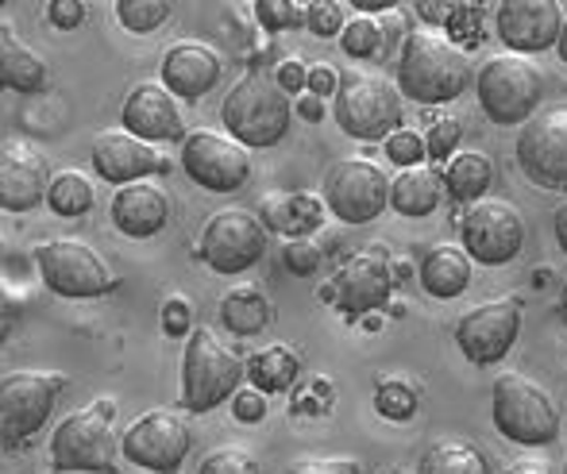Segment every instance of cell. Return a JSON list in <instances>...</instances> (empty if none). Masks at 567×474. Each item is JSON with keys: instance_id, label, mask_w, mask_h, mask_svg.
Segmentation results:
<instances>
[{"instance_id": "obj_7", "label": "cell", "mask_w": 567, "mask_h": 474, "mask_svg": "<svg viewBox=\"0 0 567 474\" xmlns=\"http://www.w3.org/2000/svg\"><path fill=\"white\" fill-rule=\"evenodd\" d=\"M494 429L506 440L525 447L553 444L560 436V409L548 398L545 385L525 374H502L494 382Z\"/></svg>"}, {"instance_id": "obj_9", "label": "cell", "mask_w": 567, "mask_h": 474, "mask_svg": "<svg viewBox=\"0 0 567 474\" xmlns=\"http://www.w3.org/2000/svg\"><path fill=\"white\" fill-rule=\"evenodd\" d=\"M35 267L47 289L70 297V301H85V297H101L116 289L113 270L82 239H47V244H39Z\"/></svg>"}, {"instance_id": "obj_5", "label": "cell", "mask_w": 567, "mask_h": 474, "mask_svg": "<svg viewBox=\"0 0 567 474\" xmlns=\"http://www.w3.org/2000/svg\"><path fill=\"white\" fill-rule=\"evenodd\" d=\"M116 401L101 398L97 405L78 409V413L62 416V424L51 436V463L54 471H82V474H116L120 444L113 432Z\"/></svg>"}, {"instance_id": "obj_39", "label": "cell", "mask_w": 567, "mask_h": 474, "mask_svg": "<svg viewBox=\"0 0 567 474\" xmlns=\"http://www.w3.org/2000/svg\"><path fill=\"white\" fill-rule=\"evenodd\" d=\"M255 20L267 31L306 28V12L298 8V0H255Z\"/></svg>"}, {"instance_id": "obj_20", "label": "cell", "mask_w": 567, "mask_h": 474, "mask_svg": "<svg viewBox=\"0 0 567 474\" xmlns=\"http://www.w3.org/2000/svg\"><path fill=\"white\" fill-rule=\"evenodd\" d=\"M127 132H135L147 143H174L182 140L186 124H182L178 96L166 90L163 82H140L132 93L124 96V109H120Z\"/></svg>"}, {"instance_id": "obj_21", "label": "cell", "mask_w": 567, "mask_h": 474, "mask_svg": "<svg viewBox=\"0 0 567 474\" xmlns=\"http://www.w3.org/2000/svg\"><path fill=\"white\" fill-rule=\"evenodd\" d=\"M51 174L35 147L28 143H4L0 151V208L8 213H31L39 200H47Z\"/></svg>"}, {"instance_id": "obj_24", "label": "cell", "mask_w": 567, "mask_h": 474, "mask_svg": "<svg viewBox=\"0 0 567 474\" xmlns=\"http://www.w3.org/2000/svg\"><path fill=\"white\" fill-rule=\"evenodd\" d=\"M324 208L329 200L317 197V193H270L262 197L259 216L267 224V231H278V236H309L313 228H321Z\"/></svg>"}, {"instance_id": "obj_4", "label": "cell", "mask_w": 567, "mask_h": 474, "mask_svg": "<svg viewBox=\"0 0 567 474\" xmlns=\"http://www.w3.org/2000/svg\"><path fill=\"white\" fill-rule=\"evenodd\" d=\"M475 93H478V109L486 112L491 124L514 127L540 112L545 74L537 70V62H529V54H517V51L494 54L475 74Z\"/></svg>"}, {"instance_id": "obj_25", "label": "cell", "mask_w": 567, "mask_h": 474, "mask_svg": "<svg viewBox=\"0 0 567 474\" xmlns=\"http://www.w3.org/2000/svg\"><path fill=\"white\" fill-rule=\"evenodd\" d=\"M471 255L467 247H455V244H441L421 259V289L436 301H452V297L467 293L471 286Z\"/></svg>"}, {"instance_id": "obj_14", "label": "cell", "mask_w": 567, "mask_h": 474, "mask_svg": "<svg viewBox=\"0 0 567 474\" xmlns=\"http://www.w3.org/2000/svg\"><path fill=\"white\" fill-rule=\"evenodd\" d=\"M182 171L194 186L209 193H236L251 178V155L236 135L189 132L182 140Z\"/></svg>"}, {"instance_id": "obj_37", "label": "cell", "mask_w": 567, "mask_h": 474, "mask_svg": "<svg viewBox=\"0 0 567 474\" xmlns=\"http://www.w3.org/2000/svg\"><path fill=\"white\" fill-rule=\"evenodd\" d=\"M463 140V124L455 116H433V124H429V135H425V147H429V163H449L455 155V147H460Z\"/></svg>"}, {"instance_id": "obj_11", "label": "cell", "mask_w": 567, "mask_h": 474, "mask_svg": "<svg viewBox=\"0 0 567 474\" xmlns=\"http://www.w3.org/2000/svg\"><path fill=\"white\" fill-rule=\"evenodd\" d=\"M390 189L394 178H386L382 166L371 158H343L324 178V200L329 213L343 224H371L390 208Z\"/></svg>"}, {"instance_id": "obj_3", "label": "cell", "mask_w": 567, "mask_h": 474, "mask_svg": "<svg viewBox=\"0 0 567 474\" xmlns=\"http://www.w3.org/2000/svg\"><path fill=\"white\" fill-rule=\"evenodd\" d=\"M290 93L278 85V78H267L259 70L239 78L220 104V124L244 147H275L290 132Z\"/></svg>"}, {"instance_id": "obj_28", "label": "cell", "mask_w": 567, "mask_h": 474, "mask_svg": "<svg viewBox=\"0 0 567 474\" xmlns=\"http://www.w3.org/2000/svg\"><path fill=\"white\" fill-rule=\"evenodd\" d=\"M444 186H449L452 200H467V205H475V200L486 197V189L494 186V163L491 155H483V151H463V155H452L449 166H444Z\"/></svg>"}, {"instance_id": "obj_17", "label": "cell", "mask_w": 567, "mask_h": 474, "mask_svg": "<svg viewBox=\"0 0 567 474\" xmlns=\"http://www.w3.org/2000/svg\"><path fill=\"white\" fill-rule=\"evenodd\" d=\"M517 332H522V301L517 297H494V301H483L471 312H463V320L455 324V343H460L467 363L494 367L514 348Z\"/></svg>"}, {"instance_id": "obj_40", "label": "cell", "mask_w": 567, "mask_h": 474, "mask_svg": "<svg viewBox=\"0 0 567 474\" xmlns=\"http://www.w3.org/2000/svg\"><path fill=\"white\" fill-rule=\"evenodd\" d=\"M306 28L313 31L317 39H337L348 20L340 12V0H309L306 4Z\"/></svg>"}, {"instance_id": "obj_46", "label": "cell", "mask_w": 567, "mask_h": 474, "mask_svg": "<svg viewBox=\"0 0 567 474\" xmlns=\"http://www.w3.org/2000/svg\"><path fill=\"white\" fill-rule=\"evenodd\" d=\"M278 85H282L286 93L309 90V66L301 59H286L282 66H278Z\"/></svg>"}, {"instance_id": "obj_50", "label": "cell", "mask_w": 567, "mask_h": 474, "mask_svg": "<svg viewBox=\"0 0 567 474\" xmlns=\"http://www.w3.org/2000/svg\"><path fill=\"white\" fill-rule=\"evenodd\" d=\"M298 116L301 120H309V124H317V120H324V96H317V93H306L298 101Z\"/></svg>"}, {"instance_id": "obj_52", "label": "cell", "mask_w": 567, "mask_h": 474, "mask_svg": "<svg viewBox=\"0 0 567 474\" xmlns=\"http://www.w3.org/2000/svg\"><path fill=\"white\" fill-rule=\"evenodd\" d=\"M553 224H556V244H560L564 255H567V200H564V205H556Z\"/></svg>"}, {"instance_id": "obj_51", "label": "cell", "mask_w": 567, "mask_h": 474, "mask_svg": "<svg viewBox=\"0 0 567 474\" xmlns=\"http://www.w3.org/2000/svg\"><path fill=\"white\" fill-rule=\"evenodd\" d=\"M351 8H359L363 16H379V12H390V8H398L402 0H348Z\"/></svg>"}, {"instance_id": "obj_12", "label": "cell", "mask_w": 567, "mask_h": 474, "mask_svg": "<svg viewBox=\"0 0 567 474\" xmlns=\"http://www.w3.org/2000/svg\"><path fill=\"white\" fill-rule=\"evenodd\" d=\"M463 247L483 267H506L525 247V220L509 200L483 197L463 213L460 220Z\"/></svg>"}, {"instance_id": "obj_54", "label": "cell", "mask_w": 567, "mask_h": 474, "mask_svg": "<svg viewBox=\"0 0 567 474\" xmlns=\"http://www.w3.org/2000/svg\"><path fill=\"white\" fill-rule=\"evenodd\" d=\"M560 317H564V328H567V289H564V301H560Z\"/></svg>"}, {"instance_id": "obj_48", "label": "cell", "mask_w": 567, "mask_h": 474, "mask_svg": "<svg viewBox=\"0 0 567 474\" xmlns=\"http://www.w3.org/2000/svg\"><path fill=\"white\" fill-rule=\"evenodd\" d=\"M340 90V78L332 74L329 66H313L309 70V93H317V96H337Z\"/></svg>"}, {"instance_id": "obj_35", "label": "cell", "mask_w": 567, "mask_h": 474, "mask_svg": "<svg viewBox=\"0 0 567 474\" xmlns=\"http://www.w3.org/2000/svg\"><path fill=\"white\" fill-rule=\"evenodd\" d=\"M174 0H116V20L132 35H151L171 20Z\"/></svg>"}, {"instance_id": "obj_15", "label": "cell", "mask_w": 567, "mask_h": 474, "mask_svg": "<svg viewBox=\"0 0 567 474\" xmlns=\"http://www.w3.org/2000/svg\"><path fill=\"white\" fill-rule=\"evenodd\" d=\"M517 166L540 189H567V104L540 109L522 124Z\"/></svg>"}, {"instance_id": "obj_16", "label": "cell", "mask_w": 567, "mask_h": 474, "mask_svg": "<svg viewBox=\"0 0 567 474\" xmlns=\"http://www.w3.org/2000/svg\"><path fill=\"white\" fill-rule=\"evenodd\" d=\"M267 251V224L247 208H220L202 231V259L217 275H244Z\"/></svg>"}, {"instance_id": "obj_10", "label": "cell", "mask_w": 567, "mask_h": 474, "mask_svg": "<svg viewBox=\"0 0 567 474\" xmlns=\"http://www.w3.org/2000/svg\"><path fill=\"white\" fill-rule=\"evenodd\" d=\"M62 374H35V371H8L0 379V436L8 447H20L51 421L54 401L66 390Z\"/></svg>"}, {"instance_id": "obj_30", "label": "cell", "mask_w": 567, "mask_h": 474, "mask_svg": "<svg viewBox=\"0 0 567 474\" xmlns=\"http://www.w3.org/2000/svg\"><path fill=\"white\" fill-rule=\"evenodd\" d=\"M298 374H301V359L286 343H270V348L255 351L247 359V379H251V385H259L262 393H286L298 382Z\"/></svg>"}, {"instance_id": "obj_6", "label": "cell", "mask_w": 567, "mask_h": 474, "mask_svg": "<svg viewBox=\"0 0 567 474\" xmlns=\"http://www.w3.org/2000/svg\"><path fill=\"white\" fill-rule=\"evenodd\" d=\"M402 96L398 82L382 74H348L337 90L332 116L340 132L359 143L390 140L402 124Z\"/></svg>"}, {"instance_id": "obj_2", "label": "cell", "mask_w": 567, "mask_h": 474, "mask_svg": "<svg viewBox=\"0 0 567 474\" xmlns=\"http://www.w3.org/2000/svg\"><path fill=\"white\" fill-rule=\"evenodd\" d=\"M244 379V356L220 340L213 328L202 324L186 336V356H182V405H186V413H213L220 401L236 398Z\"/></svg>"}, {"instance_id": "obj_8", "label": "cell", "mask_w": 567, "mask_h": 474, "mask_svg": "<svg viewBox=\"0 0 567 474\" xmlns=\"http://www.w3.org/2000/svg\"><path fill=\"white\" fill-rule=\"evenodd\" d=\"M394 262L382 244H371L367 251H355L343 259L332 275L329 286H321V301H332L348 317H367V312L390 309V293H394Z\"/></svg>"}, {"instance_id": "obj_26", "label": "cell", "mask_w": 567, "mask_h": 474, "mask_svg": "<svg viewBox=\"0 0 567 474\" xmlns=\"http://www.w3.org/2000/svg\"><path fill=\"white\" fill-rule=\"evenodd\" d=\"M0 85L16 93H39L47 85V62L16 39V28H0Z\"/></svg>"}, {"instance_id": "obj_18", "label": "cell", "mask_w": 567, "mask_h": 474, "mask_svg": "<svg viewBox=\"0 0 567 474\" xmlns=\"http://www.w3.org/2000/svg\"><path fill=\"white\" fill-rule=\"evenodd\" d=\"M564 20L560 0H498L494 35L517 54H540L560 43Z\"/></svg>"}, {"instance_id": "obj_22", "label": "cell", "mask_w": 567, "mask_h": 474, "mask_svg": "<svg viewBox=\"0 0 567 474\" xmlns=\"http://www.w3.org/2000/svg\"><path fill=\"white\" fill-rule=\"evenodd\" d=\"M113 228L127 239H151L171 220V197L155 182H127L113 193Z\"/></svg>"}, {"instance_id": "obj_56", "label": "cell", "mask_w": 567, "mask_h": 474, "mask_svg": "<svg viewBox=\"0 0 567 474\" xmlns=\"http://www.w3.org/2000/svg\"><path fill=\"white\" fill-rule=\"evenodd\" d=\"M564 474H567V471H564Z\"/></svg>"}, {"instance_id": "obj_53", "label": "cell", "mask_w": 567, "mask_h": 474, "mask_svg": "<svg viewBox=\"0 0 567 474\" xmlns=\"http://www.w3.org/2000/svg\"><path fill=\"white\" fill-rule=\"evenodd\" d=\"M556 51H560V62H567V20H564V31H560V43H556Z\"/></svg>"}, {"instance_id": "obj_33", "label": "cell", "mask_w": 567, "mask_h": 474, "mask_svg": "<svg viewBox=\"0 0 567 474\" xmlns=\"http://www.w3.org/2000/svg\"><path fill=\"white\" fill-rule=\"evenodd\" d=\"M483 23H486V0H449V20H444V31H449L463 51H471V47L483 43V35H486Z\"/></svg>"}, {"instance_id": "obj_44", "label": "cell", "mask_w": 567, "mask_h": 474, "mask_svg": "<svg viewBox=\"0 0 567 474\" xmlns=\"http://www.w3.org/2000/svg\"><path fill=\"white\" fill-rule=\"evenodd\" d=\"M47 20L59 31H74L85 23V0H47Z\"/></svg>"}, {"instance_id": "obj_36", "label": "cell", "mask_w": 567, "mask_h": 474, "mask_svg": "<svg viewBox=\"0 0 567 474\" xmlns=\"http://www.w3.org/2000/svg\"><path fill=\"white\" fill-rule=\"evenodd\" d=\"M340 47L348 59H379V51H382L379 20L359 12L355 20H348V28L340 31Z\"/></svg>"}, {"instance_id": "obj_29", "label": "cell", "mask_w": 567, "mask_h": 474, "mask_svg": "<svg viewBox=\"0 0 567 474\" xmlns=\"http://www.w3.org/2000/svg\"><path fill=\"white\" fill-rule=\"evenodd\" d=\"M220 324L231 336H259L270 324V301L262 289L255 286H236L220 297Z\"/></svg>"}, {"instance_id": "obj_31", "label": "cell", "mask_w": 567, "mask_h": 474, "mask_svg": "<svg viewBox=\"0 0 567 474\" xmlns=\"http://www.w3.org/2000/svg\"><path fill=\"white\" fill-rule=\"evenodd\" d=\"M417 474H491V463L471 440H436L421 455Z\"/></svg>"}, {"instance_id": "obj_45", "label": "cell", "mask_w": 567, "mask_h": 474, "mask_svg": "<svg viewBox=\"0 0 567 474\" xmlns=\"http://www.w3.org/2000/svg\"><path fill=\"white\" fill-rule=\"evenodd\" d=\"M231 413H236V421L244 424H255L267 416V393L255 385V390H239L236 398H231Z\"/></svg>"}, {"instance_id": "obj_49", "label": "cell", "mask_w": 567, "mask_h": 474, "mask_svg": "<svg viewBox=\"0 0 567 474\" xmlns=\"http://www.w3.org/2000/svg\"><path fill=\"white\" fill-rule=\"evenodd\" d=\"M502 474H556V467L540 455H529V460H514Z\"/></svg>"}, {"instance_id": "obj_1", "label": "cell", "mask_w": 567, "mask_h": 474, "mask_svg": "<svg viewBox=\"0 0 567 474\" xmlns=\"http://www.w3.org/2000/svg\"><path fill=\"white\" fill-rule=\"evenodd\" d=\"M471 85V62L452 35L410 31L398 54V90L417 104H449Z\"/></svg>"}, {"instance_id": "obj_27", "label": "cell", "mask_w": 567, "mask_h": 474, "mask_svg": "<svg viewBox=\"0 0 567 474\" xmlns=\"http://www.w3.org/2000/svg\"><path fill=\"white\" fill-rule=\"evenodd\" d=\"M441 205V174L433 166H402L390 189V208L398 216H429Z\"/></svg>"}, {"instance_id": "obj_34", "label": "cell", "mask_w": 567, "mask_h": 474, "mask_svg": "<svg viewBox=\"0 0 567 474\" xmlns=\"http://www.w3.org/2000/svg\"><path fill=\"white\" fill-rule=\"evenodd\" d=\"M421 405V393L417 385L410 379H382L379 390H374V409H379V416H386V421H410L413 413H417Z\"/></svg>"}, {"instance_id": "obj_23", "label": "cell", "mask_w": 567, "mask_h": 474, "mask_svg": "<svg viewBox=\"0 0 567 474\" xmlns=\"http://www.w3.org/2000/svg\"><path fill=\"white\" fill-rule=\"evenodd\" d=\"M220 82V54L205 43H174L163 54V85L178 101H202Z\"/></svg>"}, {"instance_id": "obj_32", "label": "cell", "mask_w": 567, "mask_h": 474, "mask_svg": "<svg viewBox=\"0 0 567 474\" xmlns=\"http://www.w3.org/2000/svg\"><path fill=\"white\" fill-rule=\"evenodd\" d=\"M97 200L93 193V182L85 178L82 171H62L51 178V189H47V205H51L54 216H66V220H78L85 216Z\"/></svg>"}, {"instance_id": "obj_13", "label": "cell", "mask_w": 567, "mask_h": 474, "mask_svg": "<svg viewBox=\"0 0 567 474\" xmlns=\"http://www.w3.org/2000/svg\"><path fill=\"white\" fill-rule=\"evenodd\" d=\"M189 447H194V436H189L186 421L174 409H151L140 421H132L124 429V440H120V452H124L127 463L155 474H174L186 463Z\"/></svg>"}, {"instance_id": "obj_42", "label": "cell", "mask_w": 567, "mask_h": 474, "mask_svg": "<svg viewBox=\"0 0 567 474\" xmlns=\"http://www.w3.org/2000/svg\"><path fill=\"white\" fill-rule=\"evenodd\" d=\"M386 158L398 166H421L429 158V147L417 132H394L386 140Z\"/></svg>"}, {"instance_id": "obj_43", "label": "cell", "mask_w": 567, "mask_h": 474, "mask_svg": "<svg viewBox=\"0 0 567 474\" xmlns=\"http://www.w3.org/2000/svg\"><path fill=\"white\" fill-rule=\"evenodd\" d=\"M189 324H194V301L182 293L166 297L163 305V332L166 336H189Z\"/></svg>"}, {"instance_id": "obj_47", "label": "cell", "mask_w": 567, "mask_h": 474, "mask_svg": "<svg viewBox=\"0 0 567 474\" xmlns=\"http://www.w3.org/2000/svg\"><path fill=\"white\" fill-rule=\"evenodd\" d=\"M293 474H359V463L348 460V455H337V460H309Z\"/></svg>"}, {"instance_id": "obj_41", "label": "cell", "mask_w": 567, "mask_h": 474, "mask_svg": "<svg viewBox=\"0 0 567 474\" xmlns=\"http://www.w3.org/2000/svg\"><path fill=\"white\" fill-rule=\"evenodd\" d=\"M282 259L293 275L309 278V275H317V267H321V247H317L309 236H290L282 247Z\"/></svg>"}, {"instance_id": "obj_19", "label": "cell", "mask_w": 567, "mask_h": 474, "mask_svg": "<svg viewBox=\"0 0 567 474\" xmlns=\"http://www.w3.org/2000/svg\"><path fill=\"white\" fill-rule=\"evenodd\" d=\"M90 158H93V171L105 182H113V186H127V182H143V178H151V174L171 171L166 158L155 151V143L140 140V135L127 132V127L101 132L97 140H93Z\"/></svg>"}, {"instance_id": "obj_55", "label": "cell", "mask_w": 567, "mask_h": 474, "mask_svg": "<svg viewBox=\"0 0 567 474\" xmlns=\"http://www.w3.org/2000/svg\"><path fill=\"white\" fill-rule=\"evenodd\" d=\"M306 4H309V0H306Z\"/></svg>"}, {"instance_id": "obj_38", "label": "cell", "mask_w": 567, "mask_h": 474, "mask_svg": "<svg viewBox=\"0 0 567 474\" xmlns=\"http://www.w3.org/2000/svg\"><path fill=\"white\" fill-rule=\"evenodd\" d=\"M197 474H262V471H259V463H255L251 452L228 444V447H213V452L202 460Z\"/></svg>"}]
</instances>
